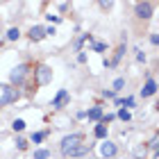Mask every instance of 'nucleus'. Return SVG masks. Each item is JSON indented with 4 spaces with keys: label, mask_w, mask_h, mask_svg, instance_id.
Returning a JSON list of instances; mask_svg holds the SVG:
<instances>
[{
    "label": "nucleus",
    "mask_w": 159,
    "mask_h": 159,
    "mask_svg": "<svg viewBox=\"0 0 159 159\" xmlns=\"http://www.w3.org/2000/svg\"><path fill=\"white\" fill-rule=\"evenodd\" d=\"M136 52H139V50H136ZM136 61H146V52H139V55H136Z\"/></svg>",
    "instance_id": "27"
},
{
    "label": "nucleus",
    "mask_w": 159,
    "mask_h": 159,
    "mask_svg": "<svg viewBox=\"0 0 159 159\" xmlns=\"http://www.w3.org/2000/svg\"><path fill=\"white\" fill-rule=\"evenodd\" d=\"M46 18H48V20H52V23H59V20H61L59 16H55V14H48V16H46Z\"/></svg>",
    "instance_id": "22"
},
{
    "label": "nucleus",
    "mask_w": 159,
    "mask_h": 159,
    "mask_svg": "<svg viewBox=\"0 0 159 159\" xmlns=\"http://www.w3.org/2000/svg\"><path fill=\"white\" fill-rule=\"evenodd\" d=\"M102 96H105V98H114V96H116V93H114L111 89H105V91H102Z\"/></svg>",
    "instance_id": "23"
},
{
    "label": "nucleus",
    "mask_w": 159,
    "mask_h": 159,
    "mask_svg": "<svg viewBox=\"0 0 159 159\" xmlns=\"http://www.w3.org/2000/svg\"><path fill=\"white\" fill-rule=\"evenodd\" d=\"M118 118H120L123 123H127L129 118H132V114H129L127 109H123V107H120V109H118Z\"/></svg>",
    "instance_id": "19"
},
{
    "label": "nucleus",
    "mask_w": 159,
    "mask_h": 159,
    "mask_svg": "<svg viewBox=\"0 0 159 159\" xmlns=\"http://www.w3.org/2000/svg\"><path fill=\"white\" fill-rule=\"evenodd\" d=\"M7 39H9V41H18V39H20V32H18V27H11V30L7 32Z\"/></svg>",
    "instance_id": "17"
},
{
    "label": "nucleus",
    "mask_w": 159,
    "mask_h": 159,
    "mask_svg": "<svg viewBox=\"0 0 159 159\" xmlns=\"http://www.w3.org/2000/svg\"><path fill=\"white\" fill-rule=\"evenodd\" d=\"M123 86H125V77H118L116 82H114L111 91H114V93H118V91H123Z\"/></svg>",
    "instance_id": "18"
},
{
    "label": "nucleus",
    "mask_w": 159,
    "mask_h": 159,
    "mask_svg": "<svg viewBox=\"0 0 159 159\" xmlns=\"http://www.w3.org/2000/svg\"><path fill=\"white\" fill-rule=\"evenodd\" d=\"M150 43H152V46H157V43H159V37H157V34H150Z\"/></svg>",
    "instance_id": "26"
},
{
    "label": "nucleus",
    "mask_w": 159,
    "mask_h": 159,
    "mask_svg": "<svg viewBox=\"0 0 159 159\" xmlns=\"http://www.w3.org/2000/svg\"><path fill=\"white\" fill-rule=\"evenodd\" d=\"M25 125H27V123H25L23 118H16V120L11 123V129H14V132H23V129H25Z\"/></svg>",
    "instance_id": "16"
},
{
    "label": "nucleus",
    "mask_w": 159,
    "mask_h": 159,
    "mask_svg": "<svg viewBox=\"0 0 159 159\" xmlns=\"http://www.w3.org/2000/svg\"><path fill=\"white\" fill-rule=\"evenodd\" d=\"M77 61H80V64H86V52H80V55H77Z\"/></svg>",
    "instance_id": "24"
},
{
    "label": "nucleus",
    "mask_w": 159,
    "mask_h": 159,
    "mask_svg": "<svg viewBox=\"0 0 159 159\" xmlns=\"http://www.w3.org/2000/svg\"><path fill=\"white\" fill-rule=\"evenodd\" d=\"M152 14H155V2H136L134 5V18L143 25L152 18Z\"/></svg>",
    "instance_id": "3"
},
{
    "label": "nucleus",
    "mask_w": 159,
    "mask_h": 159,
    "mask_svg": "<svg viewBox=\"0 0 159 159\" xmlns=\"http://www.w3.org/2000/svg\"><path fill=\"white\" fill-rule=\"evenodd\" d=\"M27 39H30V41L46 39V27H43V25H32L30 30H27Z\"/></svg>",
    "instance_id": "11"
},
{
    "label": "nucleus",
    "mask_w": 159,
    "mask_h": 159,
    "mask_svg": "<svg viewBox=\"0 0 159 159\" xmlns=\"http://www.w3.org/2000/svg\"><path fill=\"white\" fill-rule=\"evenodd\" d=\"M18 100H20V91L16 89V86L0 82V109H2V107H7V105L18 102Z\"/></svg>",
    "instance_id": "1"
},
{
    "label": "nucleus",
    "mask_w": 159,
    "mask_h": 159,
    "mask_svg": "<svg viewBox=\"0 0 159 159\" xmlns=\"http://www.w3.org/2000/svg\"><path fill=\"white\" fill-rule=\"evenodd\" d=\"M91 148H93L91 143H86V141H84V143H80V146H75V148H70L68 152H64L61 157H66V159H80V157L89 155V152H91Z\"/></svg>",
    "instance_id": "6"
},
{
    "label": "nucleus",
    "mask_w": 159,
    "mask_h": 159,
    "mask_svg": "<svg viewBox=\"0 0 159 159\" xmlns=\"http://www.w3.org/2000/svg\"><path fill=\"white\" fill-rule=\"evenodd\" d=\"M102 114H105V111H102V107H98V105H96V107H91V109L86 111V116H89V120H96V123H100Z\"/></svg>",
    "instance_id": "13"
},
{
    "label": "nucleus",
    "mask_w": 159,
    "mask_h": 159,
    "mask_svg": "<svg viewBox=\"0 0 159 159\" xmlns=\"http://www.w3.org/2000/svg\"><path fill=\"white\" fill-rule=\"evenodd\" d=\"M86 139H84V134L82 132H73V134H66L64 139L59 141V152L64 155V152H68L70 148H75V146H80V143H84Z\"/></svg>",
    "instance_id": "4"
},
{
    "label": "nucleus",
    "mask_w": 159,
    "mask_h": 159,
    "mask_svg": "<svg viewBox=\"0 0 159 159\" xmlns=\"http://www.w3.org/2000/svg\"><path fill=\"white\" fill-rule=\"evenodd\" d=\"M93 50H96V52H105V50H107V46H105V43H93Z\"/></svg>",
    "instance_id": "21"
},
{
    "label": "nucleus",
    "mask_w": 159,
    "mask_h": 159,
    "mask_svg": "<svg viewBox=\"0 0 159 159\" xmlns=\"http://www.w3.org/2000/svg\"><path fill=\"white\" fill-rule=\"evenodd\" d=\"M125 50H127V43H120L116 48V52H114V59H105V66H118L120 59L125 57Z\"/></svg>",
    "instance_id": "10"
},
{
    "label": "nucleus",
    "mask_w": 159,
    "mask_h": 159,
    "mask_svg": "<svg viewBox=\"0 0 159 159\" xmlns=\"http://www.w3.org/2000/svg\"><path fill=\"white\" fill-rule=\"evenodd\" d=\"M155 93H157V80L150 75L146 80V84H143V89H141V98H152Z\"/></svg>",
    "instance_id": "9"
},
{
    "label": "nucleus",
    "mask_w": 159,
    "mask_h": 159,
    "mask_svg": "<svg viewBox=\"0 0 159 159\" xmlns=\"http://www.w3.org/2000/svg\"><path fill=\"white\" fill-rule=\"evenodd\" d=\"M34 75H37V80H34V89H37V86H46V84L52 82V68L46 66V64H41V66L34 70Z\"/></svg>",
    "instance_id": "5"
},
{
    "label": "nucleus",
    "mask_w": 159,
    "mask_h": 159,
    "mask_svg": "<svg viewBox=\"0 0 159 159\" xmlns=\"http://www.w3.org/2000/svg\"><path fill=\"white\" fill-rule=\"evenodd\" d=\"M70 102V93H68V89H59L55 93V98L50 100V107H55V109H64Z\"/></svg>",
    "instance_id": "7"
},
{
    "label": "nucleus",
    "mask_w": 159,
    "mask_h": 159,
    "mask_svg": "<svg viewBox=\"0 0 159 159\" xmlns=\"http://www.w3.org/2000/svg\"><path fill=\"white\" fill-rule=\"evenodd\" d=\"M0 34H2V23H0Z\"/></svg>",
    "instance_id": "28"
},
{
    "label": "nucleus",
    "mask_w": 159,
    "mask_h": 159,
    "mask_svg": "<svg viewBox=\"0 0 159 159\" xmlns=\"http://www.w3.org/2000/svg\"><path fill=\"white\" fill-rule=\"evenodd\" d=\"M52 34H57L55 27H46V37H52Z\"/></svg>",
    "instance_id": "25"
},
{
    "label": "nucleus",
    "mask_w": 159,
    "mask_h": 159,
    "mask_svg": "<svg viewBox=\"0 0 159 159\" xmlns=\"http://www.w3.org/2000/svg\"><path fill=\"white\" fill-rule=\"evenodd\" d=\"M100 155H102L105 159H114V157L118 155V146L105 139V141H102V146H100Z\"/></svg>",
    "instance_id": "8"
},
{
    "label": "nucleus",
    "mask_w": 159,
    "mask_h": 159,
    "mask_svg": "<svg viewBox=\"0 0 159 159\" xmlns=\"http://www.w3.org/2000/svg\"><path fill=\"white\" fill-rule=\"evenodd\" d=\"M16 148H18V150H27L30 146H27V141H25V139H16Z\"/></svg>",
    "instance_id": "20"
},
{
    "label": "nucleus",
    "mask_w": 159,
    "mask_h": 159,
    "mask_svg": "<svg viewBox=\"0 0 159 159\" xmlns=\"http://www.w3.org/2000/svg\"><path fill=\"white\" fill-rule=\"evenodd\" d=\"M107 134H109V127L102 125V123H98L96 129H93V136H96V139H100V141H105V139H107Z\"/></svg>",
    "instance_id": "12"
},
{
    "label": "nucleus",
    "mask_w": 159,
    "mask_h": 159,
    "mask_svg": "<svg viewBox=\"0 0 159 159\" xmlns=\"http://www.w3.org/2000/svg\"><path fill=\"white\" fill-rule=\"evenodd\" d=\"M48 157H50V150H48V148H37L32 159H48Z\"/></svg>",
    "instance_id": "15"
},
{
    "label": "nucleus",
    "mask_w": 159,
    "mask_h": 159,
    "mask_svg": "<svg viewBox=\"0 0 159 159\" xmlns=\"http://www.w3.org/2000/svg\"><path fill=\"white\" fill-rule=\"evenodd\" d=\"M30 64H18V66H14L11 70H9V84L11 86H23L25 84V80L30 77Z\"/></svg>",
    "instance_id": "2"
},
{
    "label": "nucleus",
    "mask_w": 159,
    "mask_h": 159,
    "mask_svg": "<svg viewBox=\"0 0 159 159\" xmlns=\"http://www.w3.org/2000/svg\"><path fill=\"white\" fill-rule=\"evenodd\" d=\"M46 136H48V129H43V132H32L30 141L34 143V146H39V143H43V141H46Z\"/></svg>",
    "instance_id": "14"
}]
</instances>
